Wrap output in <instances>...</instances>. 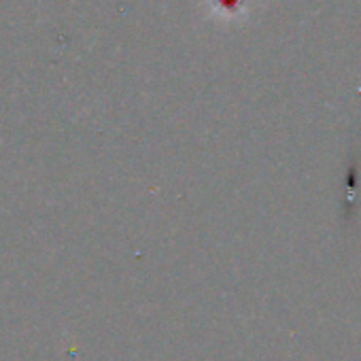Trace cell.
I'll return each mask as SVG.
<instances>
[{"label": "cell", "mask_w": 361, "mask_h": 361, "mask_svg": "<svg viewBox=\"0 0 361 361\" xmlns=\"http://www.w3.org/2000/svg\"><path fill=\"white\" fill-rule=\"evenodd\" d=\"M357 157H353L350 166H348V172H346V178H344V198L348 202H353L357 198V188H359V176H357Z\"/></svg>", "instance_id": "cell-1"}]
</instances>
